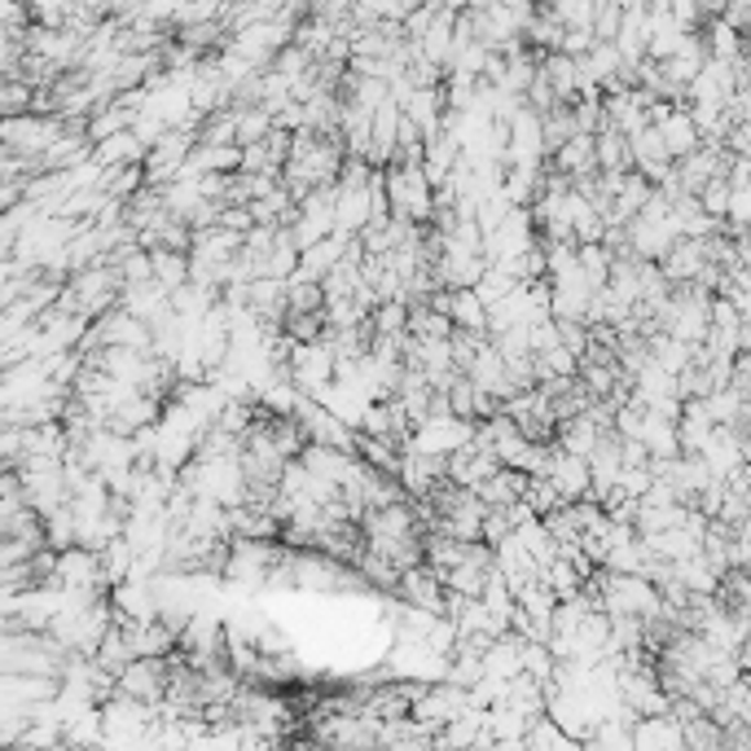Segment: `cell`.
Listing matches in <instances>:
<instances>
[{"label":"cell","instance_id":"cell-1","mask_svg":"<svg viewBox=\"0 0 751 751\" xmlns=\"http://www.w3.org/2000/svg\"><path fill=\"white\" fill-rule=\"evenodd\" d=\"M53 580L57 585H70V589H97L101 585V558H97V549H88V545L57 549Z\"/></svg>","mask_w":751,"mask_h":751},{"label":"cell","instance_id":"cell-2","mask_svg":"<svg viewBox=\"0 0 751 751\" xmlns=\"http://www.w3.org/2000/svg\"><path fill=\"white\" fill-rule=\"evenodd\" d=\"M545 479L558 488V497H563V501H580V497H589V466H585V457L563 453L558 444H554V453H549Z\"/></svg>","mask_w":751,"mask_h":751},{"label":"cell","instance_id":"cell-3","mask_svg":"<svg viewBox=\"0 0 751 751\" xmlns=\"http://www.w3.org/2000/svg\"><path fill=\"white\" fill-rule=\"evenodd\" d=\"M655 132H660V141H664V150H668V159H682V154H690L695 145H704V137H699L695 119L682 110V101H673V106L655 119Z\"/></svg>","mask_w":751,"mask_h":751},{"label":"cell","instance_id":"cell-4","mask_svg":"<svg viewBox=\"0 0 751 751\" xmlns=\"http://www.w3.org/2000/svg\"><path fill=\"white\" fill-rule=\"evenodd\" d=\"M366 225H370V181L366 185H339V194H335V229L357 238Z\"/></svg>","mask_w":751,"mask_h":751},{"label":"cell","instance_id":"cell-5","mask_svg":"<svg viewBox=\"0 0 751 751\" xmlns=\"http://www.w3.org/2000/svg\"><path fill=\"white\" fill-rule=\"evenodd\" d=\"M88 159H92L97 167H123V163H141V159H145V145L137 141V132H132V128H119V132H110V137L92 141Z\"/></svg>","mask_w":751,"mask_h":751},{"label":"cell","instance_id":"cell-6","mask_svg":"<svg viewBox=\"0 0 751 751\" xmlns=\"http://www.w3.org/2000/svg\"><path fill=\"white\" fill-rule=\"evenodd\" d=\"M150 277H154L163 291H176L181 282H189V255H185V251H163V247H154V251H150Z\"/></svg>","mask_w":751,"mask_h":751},{"label":"cell","instance_id":"cell-7","mask_svg":"<svg viewBox=\"0 0 751 751\" xmlns=\"http://www.w3.org/2000/svg\"><path fill=\"white\" fill-rule=\"evenodd\" d=\"M273 128V115L264 106H238V128H233V141L238 145H251V141H264Z\"/></svg>","mask_w":751,"mask_h":751}]
</instances>
